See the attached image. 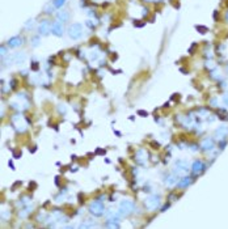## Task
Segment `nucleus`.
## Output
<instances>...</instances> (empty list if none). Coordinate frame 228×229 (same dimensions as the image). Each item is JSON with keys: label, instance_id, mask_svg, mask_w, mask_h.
<instances>
[{"label": "nucleus", "instance_id": "1", "mask_svg": "<svg viewBox=\"0 0 228 229\" xmlns=\"http://www.w3.org/2000/svg\"><path fill=\"white\" fill-rule=\"evenodd\" d=\"M160 203H161V199H160L159 195H150V196H147L146 200H144L146 207H147V208H148L150 211H153V210L159 208V207H160Z\"/></svg>", "mask_w": 228, "mask_h": 229}, {"label": "nucleus", "instance_id": "2", "mask_svg": "<svg viewBox=\"0 0 228 229\" xmlns=\"http://www.w3.org/2000/svg\"><path fill=\"white\" fill-rule=\"evenodd\" d=\"M134 208H135L134 202L129 200V199H126V200H122L119 203V212L122 213V215H125V216H127V215H130V213L134 212Z\"/></svg>", "mask_w": 228, "mask_h": 229}, {"label": "nucleus", "instance_id": "3", "mask_svg": "<svg viewBox=\"0 0 228 229\" xmlns=\"http://www.w3.org/2000/svg\"><path fill=\"white\" fill-rule=\"evenodd\" d=\"M67 32H68L70 38L79 39L83 35V26H82V24H72V25H70Z\"/></svg>", "mask_w": 228, "mask_h": 229}, {"label": "nucleus", "instance_id": "4", "mask_svg": "<svg viewBox=\"0 0 228 229\" xmlns=\"http://www.w3.org/2000/svg\"><path fill=\"white\" fill-rule=\"evenodd\" d=\"M89 212L93 216H101V215H104V212H105V207L101 200H96L89 206Z\"/></svg>", "mask_w": 228, "mask_h": 229}, {"label": "nucleus", "instance_id": "5", "mask_svg": "<svg viewBox=\"0 0 228 229\" xmlns=\"http://www.w3.org/2000/svg\"><path fill=\"white\" fill-rule=\"evenodd\" d=\"M51 26H53V25L50 24V21H47V20L41 21V24H40V26H38L40 34H41V35H47V34L51 32Z\"/></svg>", "mask_w": 228, "mask_h": 229}, {"label": "nucleus", "instance_id": "6", "mask_svg": "<svg viewBox=\"0 0 228 229\" xmlns=\"http://www.w3.org/2000/svg\"><path fill=\"white\" fill-rule=\"evenodd\" d=\"M13 123H14L16 130L19 132H24L26 130V124L23 122V117H21V115H14L13 117Z\"/></svg>", "mask_w": 228, "mask_h": 229}, {"label": "nucleus", "instance_id": "7", "mask_svg": "<svg viewBox=\"0 0 228 229\" xmlns=\"http://www.w3.org/2000/svg\"><path fill=\"white\" fill-rule=\"evenodd\" d=\"M51 32H53V34L56 35V37H62L63 33H64L63 24L59 23V21H55V23H53V26H51Z\"/></svg>", "mask_w": 228, "mask_h": 229}, {"label": "nucleus", "instance_id": "8", "mask_svg": "<svg viewBox=\"0 0 228 229\" xmlns=\"http://www.w3.org/2000/svg\"><path fill=\"white\" fill-rule=\"evenodd\" d=\"M11 60H12L14 64H23V63L26 60V54L23 53V51H21V53H16V54L12 55Z\"/></svg>", "mask_w": 228, "mask_h": 229}, {"label": "nucleus", "instance_id": "9", "mask_svg": "<svg viewBox=\"0 0 228 229\" xmlns=\"http://www.w3.org/2000/svg\"><path fill=\"white\" fill-rule=\"evenodd\" d=\"M201 147H202V148H203L206 152H209V151H212V149H214L215 143H214V140H212L211 138H206L203 142H202Z\"/></svg>", "mask_w": 228, "mask_h": 229}, {"label": "nucleus", "instance_id": "10", "mask_svg": "<svg viewBox=\"0 0 228 229\" xmlns=\"http://www.w3.org/2000/svg\"><path fill=\"white\" fill-rule=\"evenodd\" d=\"M228 135V127L227 126H219L218 128H216V131H215V136L219 139V140H223L225 136Z\"/></svg>", "mask_w": 228, "mask_h": 229}, {"label": "nucleus", "instance_id": "11", "mask_svg": "<svg viewBox=\"0 0 228 229\" xmlns=\"http://www.w3.org/2000/svg\"><path fill=\"white\" fill-rule=\"evenodd\" d=\"M192 170H193V173L194 174H199V173H202L203 170H204V165H203V162L202 161H194L193 162V166H192Z\"/></svg>", "mask_w": 228, "mask_h": 229}, {"label": "nucleus", "instance_id": "12", "mask_svg": "<svg viewBox=\"0 0 228 229\" xmlns=\"http://www.w3.org/2000/svg\"><path fill=\"white\" fill-rule=\"evenodd\" d=\"M23 42H24V39L21 38V37H12V38L8 41V46L14 49V47H19V46L23 45Z\"/></svg>", "mask_w": 228, "mask_h": 229}, {"label": "nucleus", "instance_id": "13", "mask_svg": "<svg viewBox=\"0 0 228 229\" xmlns=\"http://www.w3.org/2000/svg\"><path fill=\"white\" fill-rule=\"evenodd\" d=\"M56 18H58V21H59V23H62V24H63V23H67L68 18H70V14H68V12H67V11L58 12Z\"/></svg>", "mask_w": 228, "mask_h": 229}, {"label": "nucleus", "instance_id": "14", "mask_svg": "<svg viewBox=\"0 0 228 229\" xmlns=\"http://www.w3.org/2000/svg\"><path fill=\"white\" fill-rule=\"evenodd\" d=\"M136 160H138V162H141V164H144L146 162V160H147V153H146V151H143V149H139L138 152H136Z\"/></svg>", "mask_w": 228, "mask_h": 229}, {"label": "nucleus", "instance_id": "15", "mask_svg": "<svg viewBox=\"0 0 228 229\" xmlns=\"http://www.w3.org/2000/svg\"><path fill=\"white\" fill-rule=\"evenodd\" d=\"M177 183V177H176L174 174H169L165 177V185H168V186H173V185Z\"/></svg>", "mask_w": 228, "mask_h": 229}, {"label": "nucleus", "instance_id": "16", "mask_svg": "<svg viewBox=\"0 0 228 229\" xmlns=\"http://www.w3.org/2000/svg\"><path fill=\"white\" fill-rule=\"evenodd\" d=\"M190 183H192V180H190L189 177H183V178H181L178 181V186L180 187H188Z\"/></svg>", "mask_w": 228, "mask_h": 229}, {"label": "nucleus", "instance_id": "17", "mask_svg": "<svg viewBox=\"0 0 228 229\" xmlns=\"http://www.w3.org/2000/svg\"><path fill=\"white\" fill-rule=\"evenodd\" d=\"M32 210H33V206H28L25 210H23V211H21V212L19 213V215H20V217H25L29 212H32Z\"/></svg>", "mask_w": 228, "mask_h": 229}, {"label": "nucleus", "instance_id": "18", "mask_svg": "<svg viewBox=\"0 0 228 229\" xmlns=\"http://www.w3.org/2000/svg\"><path fill=\"white\" fill-rule=\"evenodd\" d=\"M64 0H54L53 2V5L55 7V8H62V7L64 5Z\"/></svg>", "mask_w": 228, "mask_h": 229}, {"label": "nucleus", "instance_id": "19", "mask_svg": "<svg viewBox=\"0 0 228 229\" xmlns=\"http://www.w3.org/2000/svg\"><path fill=\"white\" fill-rule=\"evenodd\" d=\"M40 43H41V38H40V37H34V38L32 39V46L33 47H37Z\"/></svg>", "mask_w": 228, "mask_h": 229}, {"label": "nucleus", "instance_id": "20", "mask_svg": "<svg viewBox=\"0 0 228 229\" xmlns=\"http://www.w3.org/2000/svg\"><path fill=\"white\" fill-rule=\"evenodd\" d=\"M106 226L108 228H119V225L117 224V221L114 223V221H109V220H108V223H106Z\"/></svg>", "mask_w": 228, "mask_h": 229}, {"label": "nucleus", "instance_id": "21", "mask_svg": "<svg viewBox=\"0 0 228 229\" xmlns=\"http://www.w3.org/2000/svg\"><path fill=\"white\" fill-rule=\"evenodd\" d=\"M33 26H34V20L33 18L32 20H28L26 24H25V28L26 29H33Z\"/></svg>", "mask_w": 228, "mask_h": 229}, {"label": "nucleus", "instance_id": "22", "mask_svg": "<svg viewBox=\"0 0 228 229\" xmlns=\"http://www.w3.org/2000/svg\"><path fill=\"white\" fill-rule=\"evenodd\" d=\"M58 110H59V113H61V114H66V112H67V109H66V106H64V105H59Z\"/></svg>", "mask_w": 228, "mask_h": 229}, {"label": "nucleus", "instance_id": "23", "mask_svg": "<svg viewBox=\"0 0 228 229\" xmlns=\"http://www.w3.org/2000/svg\"><path fill=\"white\" fill-rule=\"evenodd\" d=\"M97 58H98V53H97V51H94V53H92V55H91V59H92V60H96Z\"/></svg>", "mask_w": 228, "mask_h": 229}, {"label": "nucleus", "instance_id": "24", "mask_svg": "<svg viewBox=\"0 0 228 229\" xmlns=\"http://www.w3.org/2000/svg\"><path fill=\"white\" fill-rule=\"evenodd\" d=\"M9 216H11V213H8V212H5V211H3V213H2V217L5 220V219H9Z\"/></svg>", "mask_w": 228, "mask_h": 229}, {"label": "nucleus", "instance_id": "25", "mask_svg": "<svg viewBox=\"0 0 228 229\" xmlns=\"http://www.w3.org/2000/svg\"><path fill=\"white\" fill-rule=\"evenodd\" d=\"M223 102H224V105H225V106H228V93L223 96Z\"/></svg>", "mask_w": 228, "mask_h": 229}, {"label": "nucleus", "instance_id": "26", "mask_svg": "<svg viewBox=\"0 0 228 229\" xmlns=\"http://www.w3.org/2000/svg\"><path fill=\"white\" fill-rule=\"evenodd\" d=\"M45 219H46V215H45V213H40V215H38V220L45 221Z\"/></svg>", "mask_w": 228, "mask_h": 229}, {"label": "nucleus", "instance_id": "27", "mask_svg": "<svg viewBox=\"0 0 228 229\" xmlns=\"http://www.w3.org/2000/svg\"><path fill=\"white\" fill-rule=\"evenodd\" d=\"M138 114L139 115H143V117H147V112H143V110H139Z\"/></svg>", "mask_w": 228, "mask_h": 229}, {"label": "nucleus", "instance_id": "28", "mask_svg": "<svg viewBox=\"0 0 228 229\" xmlns=\"http://www.w3.org/2000/svg\"><path fill=\"white\" fill-rule=\"evenodd\" d=\"M5 53H7V51H5V47L2 46V56H5Z\"/></svg>", "mask_w": 228, "mask_h": 229}, {"label": "nucleus", "instance_id": "29", "mask_svg": "<svg viewBox=\"0 0 228 229\" xmlns=\"http://www.w3.org/2000/svg\"><path fill=\"white\" fill-rule=\"evenodd\" d=\"M211 103H212V105L215 106V105H216V100H212V101H211Z\"/></svg>", "mask_w": 228, "mask_h": 229}, {"label": "nucleus", "instance_id": "30", "mask_svg": "<svg viewBox=\"0 0 228 229\" xmlns=\"http://www.w3.org/2000/svg\"><path fill=\"white\" fill-rule=\"evenodd\" d=\"M225 20H227V21H228V13H227V16H225Z\"/></svg>", "mask_w": 228, "mask_h": 229}, {"label": "nucleus", "instance_id": "31", "mask_svg": "<svg viewBox=\"0 0 228 229\" xmlns=\"http://www.w3.org/2000/svg\"><path fill=\"white\" fill-rule=\"evenodd\" d=\"M227 70H228V67H227Z\"/></svg>", "mask_w": 228, "mask_h": 229}]
</instances>
